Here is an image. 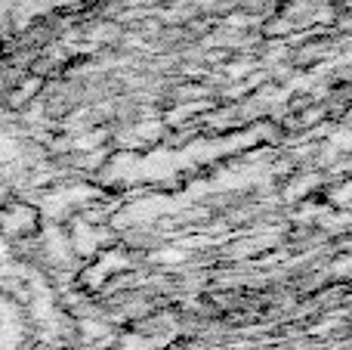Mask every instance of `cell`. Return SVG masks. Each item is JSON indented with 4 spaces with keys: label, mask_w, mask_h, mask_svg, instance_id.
I'll return each instance as SVG.
<instances>
[{
    "label": "cell",
    "mask_w": 352,
    "mask_h": 350,
    "mask_svg": "<svg viewBox=\"0 0 352 350\" xmlns=\"http://www.w3.org/2000/svg\"><path fill=\"white\" fill-rule=\"evenodd\" d=\"M34 227H37V211L31 205L12 202L0 208V229L6 236H28L34 233Z\"/></svg>",
    "instance_id": "1"
}]
</instances>
